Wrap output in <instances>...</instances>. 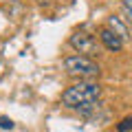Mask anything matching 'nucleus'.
Here are the masks:
<instances>
[{
	"mask_svg": "<svg viewBox=\"0 0 132 132\" xmlns=\"http://www.w3.org/2000/svg\"><path fill=\"white\" fill-rule=\"evenodd\" d=\"M101 97V86L95 84V81H79V84H73L62 93V104L66 108H79L84 104H93L99 101Z\"/></svg>",
	"mask_w": 132,
	"mask_h": 132,
	"instance_id": "1",
	"label": "nucleus"
},
{
	"mask_svg": "<svg viewBox=\"0 0 132 132\" xmlns=\"http://www.w3.org/2000/svg\"><path fill=\"white\" fill-rule=\"evenodd\" d=\"M64 68L68 75H79V77H95L101 73L97 62H93L90 57H84V55H68L64 60Z\"/></svg>",
	"mask_w": 132,
	"mask_h": 132,
	"instance_id": "2",
	"label": "nucleus"
},
{
	"mask_svg": "<svg viewBox=\"0 0 132 132\" xmlns=\"http://www.w3.org/2000/svg\"><path fill=\"white\" fill-rule=\"evenodd\" d=\"M68 42H71V46L77 51V55H84V57L95 55V51H97V42H95V38L88 35V33H84V31L73 33Z\"/></svg>",
	"mask_w": 132,
	"mask_h": 132,
	"instance_id": "3",
	"label": "nucleus"
},
{
	"mask_svg": "<svg viewBox=\"0 0 132 132\" xmlns=\"http://www.w3.org/2000/svg\"><path fill=\"white\" fill-rule=\"evenodd\" d=\"M99 40H101V44H104L108 51H112V53H119L123 48V40L119 38L117 33H112L108 27H104L101 31H99Z\"/></svg>",
	"mask_w": 132,
	"mask_h": 132,
	"instance_id": "4",
	"label": "nucleus"
},
{
	"mask_svg": "<svg viewBox=\"0 0 132 132\" xmlns=\"http://www.w3.org/2000/svg\"><path fill=\"white\" fill-rule=\"evenodd\" d=\"M106 27H108L112 33H117L123 42L130 40V31H128V24L123 22V18H119V15H110V18L106 20Z\"/></svg>",
	"mask_w": 132,
	"mask_h": 132,
	"instance_id": "5",
	"label": "nucleus"
},
{
	"mask_svg": "<svg viewBox=\"0 0 132 132\" xmlns=\"http://www.w3.org/2000/svg\"><path fill=\"white\" fill-rule=\"evenodd\" d=\"M121 13L126 15V20L132 22V0H123L121 2Z\"/></svg>",
	"mask_w": 132,
	"mask_h": 132,
	"instance_id": "6",
	"label": "nucleus"
},
{
	"mask_svg": "<svg viewBox=\"0 0 132 132\" xmlns=\"http://www.w3.org/2000/svg\"><path fill=\"white\" fill-rule=\"evenodd\" d=\"M117 130H119V132H130V130H132V117H126V119L117 126Z\"/></svg>",
	"mask_w": 132,
	"mask_h": 132,
	"instance_id": "7",
	"label": "nucleus"
},
{
	"mask_svg": "<svg viewBox=\"0 0 132 132\" xmlns=\"http://www.w3.org/2000/svg\"><path fill=\"white\" fill-rule=\"evenodd\" d=\"M13 126L15 123L11 121L9 117H0V128H2V130H13Z\"/></svg>",
	"mask_w": 132,
	"mask_h": 132,
	"instance_id": "8",
	"label": "nucleus"
}]
</instances>
